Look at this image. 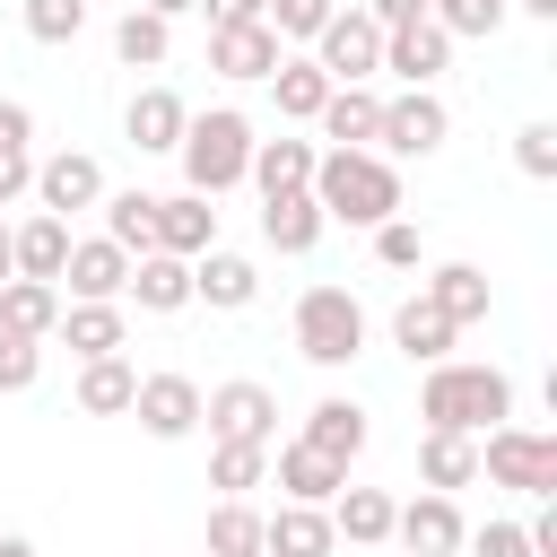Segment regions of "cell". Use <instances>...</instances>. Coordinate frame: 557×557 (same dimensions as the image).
Masks as SVG:
<instances>
[{"label": "cell", "mask_w": 557, "mask_h": 557, "mask_svg": "<svg viewBox=\"0 0 557 557\" xmlns=\"http://www.w3.org/2000/svg\"><path fill=\"white\" fill-rule=\"evenodd\" d=\"M305 191L322 200L331 226H366V235H374L383 218H400V165L374 157V148H322Z\"/></svg>", "instance_id": "1"}, {"label": "cell", "mask_w": 557, "mask_h": 557, "mask_svg": "<svg viewBox=\"0 0 557 557\" xmlns=\"http://www.w3.org/2000/svg\"><path fill=\"white\" fill-rule=\"evenodd\" d=\"M418 418L453 426V435H487L496 418H513V374L505 366H470V357H435L418 383Z\"/></svg>", "instance_id": "2"}, {"label": "cell", "mask_w": 557, "mask_h": 557, "mask_svg": "<svg viewBox=\"0 0 557 557\" xmlns=\"http://www.w3.org/2000/svg\"><path fill=\"white\" fill-rule=\"evenodd\" d=\"M174 157H183V191L218 200V191H235V183H244V165H252V122H244L235 104H209V113H191V122H183Z\"/></svg>", "instance_id": "3"}, {"label": "cell", "mask_w": 557, "mask_h": 557, "mask_svg": "<svg viewBox=\"0 0 557 557\" xmlns=\"http://www.w3.org/2000/svg\"><path fill=\"white\" fill-rule=\"evenodd\" d=\"M296 357L305 366H348L366 357V305L348 287H305L296 296Z\"/></svg>", "instance_id": "4"}, {"label": "cell", "mask_w": 557, "mask_h": 557, "mask_svg": "<svg viewBox=\"0 0 557 557\" xmlns=\"http://www.w3.org/2000/svg\"><path fill=\"white\" fill-rule=\"evenodd\" d=\"M479 470L496 479V487H513V496H557V435H540V426H513V418H496L487 435H479Z\"/></svg>", "instance_id": "5"}, {"label": "cell", "mask_w": 557, "mask_h": 557, "mask_svg": "<svg viewBox=\"0 0 557 557\" xmlns=\"http://www.w3.org/2000/svg\"><path fill=\"white\" fill-rule=\"evenodd\" d=\"M453 139V113L435 87H400L383 96V122H374V157H435Z\"/></svg>", "instance_id": "6"}, {"label": "cell", "mask_w": 557, "mask_h": 557, "mask_svg": "<svg viewBox=\"0 0 557 557\" xmlns=\"http://www.w3.org/2000/svg\"><path fill=\"white\" fill-rule=\"evenodd\" d=\"M200 426L218 435V444H278V400H270V383H209L200 392Z\"/></svg>", "instance_id": "7"}, {"label": "cell", "mask_w": 557, "mask_h": 557, "mask_svg": "<svg viewBox=\"0 0 557 557\" xmlns=\"http://www.w3.org/2000/svg\"><path fill=\"white\" fill-rule=\"evenodd\" d=\"M313 61H322V78H331V87H357V78H374V70H383V26H374L366 9H331V17H322V35H313Z\"/></svg>", "instance_id": "8"}, {"label": "cell", "mask_w": 557, "mask_h": 557, "mask_svg": "<svg viewBox=\"0 0 557 557\" xmlns=\"http://www.w3.org/2000/svg\"><path fill=\"white\" fill-rule=\"evenodd\" d=\"M52 287H70V305H122V287H131V252L113 244V235H70V261H61V278Z\"/></svg>", "instance_id": "9"}, {"label": "cell", "mask_w": 557, "mask_h": 557, "mask_svg": "<svg viewBox=\"0 0 557 557\" xmlns=\"http://www.w3.org/2000/svg\"><path fill=\"white\" fill-rule=\"evenodd\" d=\"M131 418H139V435H157V444H183V435L200 426V383H191V374H139V392H131Z\"/></svg>", "instance_id": "10"}, {"label": "cell", "mask_w": 557, "mask_h": 557, "mask_svg": "<svg viewBox=\"0 0 557 557\" xmlns=\"http://www.w3.org/2000/svg\"><path fill=\"white\" fill-rule=\"evenodd\" d=\"M461 505L444 496V487H426V496H409V505H392V540L409 548V557H461Z\"/></svg>", "instance_id": "11"}, {"label": "cell", "mask_w": 557, "mask_h": 557, "mask_svg": "<svg viewBox=\"0 0 557 557\" xmlns=\"http://www.w3.org/2000/svg\"><path fill=\"white\" fill-rule=\"evenodd\" d=\"M383 70H392L400 87H435V78L453 70V35H444L435 17H409V26H383Z\"/></svg>", "instance_id": "12"}, {"label": "cell", "mask_w": 557, "mask_h": 557, "mask_svg": "<svg viewBox=\"0 0 557 557\" xmlns=\"http://www.w3.org/2000/svg\"><path fill=\"white\" fill-rule=\"evenodd\" d=\"M96 200H104V165H96L87 148H52V157H35V209L70 218V209H96Z\"/></svg>", "instance_id": "13"}, {"label": "cell", "mask_w": 557, "mask_h": 557, "mask_svg": "<svg viewBox=\"0 0 557 557\" xmlns=\"http://www.w3.org/2000/svg\"><path fill=\"white\" fill-rule=\"evenodd\" d=\"M261 296V270L244 261V252H191V305H209V313H244Z\"/></svg>", "instance_id": "14"}, {"label": "cell", "mask_w": 557, "mask_h": 557, "mask_svg": "<svg viewBox=\"0 0 557 557\" xmlns=\"http://www.w3.org/2000/svg\"><path fill=\"white\" fill-rule=\"evenodd\" d=\"M52 339H61L78 366H87V357H122V348H131V313H122V305H70V296H61Z\"/></svg>", "instance_id": "15"}, {"label": "cell", "mask_w": 557, "mask_h": 557, "mask_svg": "<svg viewBox=\"0 0 557 557\" xmlns=\"http://www.w3.org/2000/svg\"><path fill=\"white\" fill-rule=\"evenodd\" d=\"M270 479L287 487V505H331V496L348 487V470H339L331 453H313L305 435H296V444H270Z\"/></svg>", "instance_id": "16"}, {"label": "cell", "mask_w": 557, "mask_h": 557, "mask_svg": "<svg viewBox=\"0 0 557 557\" xmlns=\"http://www.w3.org/2000/svg\"><path fill=\"white\" fill-rule=\"evenodd\" d=\"M331 548H339L331 505H287L278 496V513H261V557H331Z\"/></svg>", "instance_id": "17"}, {"label": "cell", "mask_w": 557, "mask_h": 557, "mask_svg": "<svg viewBox=\"0 0 557 557\" xmlns=\"http://www.w3.org/2000/svg\"><path fill=\"white\" fill-rule=\"evenodd\" d=\"M278 52H287V44H278L261 17H244V26H209V70H218V78H270Z\"/></svg>", "instance_id": "18"}, {"label": "cell", "mask_w": 557, "mask_h": 557, "mask_svg": "<svg viewBox=\"0 0 557 557\" xmlns=\"http://www.w3.org/2000/svg\"><path fill=\"white\" fill-rule=\"evenodd\" d=\"M183 122H191V104H183L174 87H139V96H131V113H122V131H131V148H139V157H174Z\"/></svg>", "instance_id": "19"}, {"label": "cell", "mask_w": 557, "mask_h": 557, "mask_svg": "<svg viewBox=\"0 0 557 557\" xmlns=\"http://www.w3.org/2000/svg\"><path fill=\"white\" fill-rule=\"evenodd\" d=\"M322 226H331V218H322V200H313V191H270V200H261V244H270V252H287V261H296V252H313V244H322Z\"/></svg>", "instance_id": "20"}, {"label": "cell", "mask_w": 557, "mask_h": 557, "mask_svg": "<svg viewBox=\"0 0 557 557\" xmlns=\"http://www.w3.org/2000/svg\"><path fill=\"white\" fill-rule=\"evenodd\" d=\"M139 313H183L191 305V261L183 252H131V287H122Z\"/></svg>", "instance_id": "21"}, {"label": "cell", "mask_w": 557, "mask_h": 557, "mask_svg": "<svg viewBox=\"0 0 557 557\" xmlns=\"http://www.w3.org/2000/svg\"><path fill=\"white\" fill-rule=\"evenodd\" d=\"M418 296H426V305H435V313H444L453 331L487 322V305H496V296H487V270H479V261H435V278H426Z\"/></svg>", "instance_id": "22"}, {"label": "cell", "mask_w": 557, "mask_h": 557, "mask_svg": "<svg viewBox=\"0 0 557 557\" xmlns=\"http://www.w3.org/2000/svg\"><path fill=\"white\" fill-rule=\"evenodd\" d=\"M374 122H383V96L357 78V87H331L322 96V113H313V131L331 139V148H374Z\"/></svg>", "instance_id": "23"}, {"label": "cell", "mask_w": 557, "mask_h": 557, "mask_svg": "<svg viewBox=\"0 0 557 557\" xmlns=\"http://www.w3.org/2000/svg\"><path fill=\"white\" fill-rule=\"evenodd\" d=\"M209 244H218V209H209L200 191H165V200H157V252H183V261H191V252H209Z\"/></svg>", "instance_id": "24"}, {"label": "cell", "mask_w": 557, "mask_h": 557, "mask_svg": "<svg viewBox=\"0 0 557 557\" xmlns=\"http://www.w3.org/2000/svg\"><path fill=\"white\" fill-rule=\"evenodd\" d=\"M9 261H17V278H61V261H70V218L35 209L26 226H9Z\"/></svg>", "instance_id": "25"}, {"label": "cell", "mask_w": 557, "mask_h": 557, "mask_svg": "<svg viewBox=\"0 0 557 557\" xmlns=\"http://www.w3.org/2000/svg\"><path fill=\"white\" fill-rule=\"evenodd\" d=\"M313 157H322L313 139H287V131H278V139H252V165H244V174H252L261 200H270V191H305V183H313Z\"/></svg>", "instance_id": "26"}, {"label": "cell", "mask_w": 557, "mask_h": 557, "mask_svg": "<svg viewBox=\"0 0 557 557\" xmlns=\"http://www.w3.org/2000/svg\"><path fill=\"white\" fill-rule=\"evenodd\" d=\"M453 339H461V331H453V322H444L426 296H400V313H392V348H400L409 366H435V357H453Z\"/></svg>", "instance_id": "27"}, {"label": "cell", "mask_w": 557, "mask_h": 557, "mask_svg": "<svg viewBox=\"0 0 557 557\" xmlns=\"http://www.w3.org/2000/svg\"><path fill=\"white\" fill-rule=\"evenodd\" d=\"M305 444H313V453H331V461L348 470V461L366 453V409H357V400H339V392H331V400H313V409H305Z\"/></svg>", "instance_id": "28"}, {"label": "cell", "mask_w": 557, "mask_h": 557, "mask_svg": "<svg viewBox=\"0 0 557 557\" xmlns=\"http://www.w3.org/2000/svg\"><path fill=\"white\" fill-rule=\"evenodd\" d=\"M52 322H61V287L52 278H0V331L52 339Z\"/></svg>", "instance_id": "29"}, {"label": "cell", "mask_w": 557, "mask_h": 557, "mask_svg": "<svg viewBox=\"0 0 557 557\" xmlns=\"http://www.w3.org/2000/svg\"><path fill=\"white\" fill-rule=\"evenodd\" d=\"M270 96H278V122H313V113H322V96H331V78H322V61H313V52H278Z\"/></svg>", "instance_id": "30"}, {"label": "cell", "mask_w": 557, "mask_h": 557, "mask_svg": "<svg viewBox=\"0 0 557 557\" xmlns=\"http://www.w3.org/2000/svg\"><path fill=\"white\" fill-rule=\"evenodd\" d=\"M131 392H139V366L131 357H87L78 366V409L87 418H131Z\"/></svg>", "instance_id": "31"}, {"label": "cell", "mask_w": 557, "mask_h": 557, "mask_svg": "<svg viewBox=\"0 0 557 557\" xmlns=\"http://www.w3.org/2000/svg\"><path fill=\"white\" fill-rule=\"evenodd\" d=\"M418 479L426 487H470L479 479V435H453V426H426V444H418Z\"/></svg>", "instance_id": "32"}, {"label": "cell", "mask_w": 557, "mask_h": 557, "mask_svg": "<svg viewBox=\"0 0 557 557\" xmlns=\"http://www.w3.org/2000/svg\"><path fill=\"white\" fill-rule=\"evenodd\" d=\"M331 531L357 540V548H383V540H392V496H383V487H339V496H331Z\"/></svg>", "instance_id": "33"}, {"label": "cell", "mask_w": 557, "mask_h": 557, "mask_svg": "<svg viewBox=\"0 0 557 557\" xmlns=\"http://www.w3.org/2000/svg\"><path fill=\"white\" fill-rule=\"evenodd\" d=\"M96 209H104V235L122 252H157V191H104Z\"/></svg>", "instance_id": "34"}, {"label": "cell", "mask_w": 557, "mask_h": 557, "mask_svg": "<svg viewBox=\"0 0 557 557\" xmlns=\"http://www.w3.org/2000/svg\"><path fill=\"white\" fill-rule=\"evenodd\" d=\"M113 52H122V70H165V52H174V26H165V17H148V9H122V26H113Z\"/></svg>", "instance_id": "35"}, {"label": "cell", "mask_w": 557, "mask_h": 557, "mask_svg": "<svg viewBox=\"0 0 557 557\" xmlns=\"http://www.w3.org/2000/svg\"><path fill=\"white\" fill-rule=\"evenodd\" d=\"M209 557H261V513H252V496H218V505H209Z\"/></svg>", "instance_id": "36"}, {"label": "cell", "mask_w": 557, "mask_h": 557, "mask_svg": "<svg viewBox=\"0 0 557 557\" xmlns=\"http://www.w3.org/2000/svg\"><path fill=\"white\" fill-rule=\"evenodd\" d=\"M270 479V444H209V487L218 496H252Z\"/></svg>", "instance_id": "37"}, {"label": "cell", "mask_w": 557, "mask_h": 557, "mask_svg": "<svg viewBox=\"0 0 557 557\" xmlns=\"http://www.w3.org/2000/svg\"><path fill=\"white\" fill-rule=\"evenodd\" d=\"M331 9H339V0H261V26H270L278 44H313Z\"/></svg>", "instance_id": "38"}, {"label": "cell", "mask_w": 557, "mask_h": 557, "mask_svg": "<svg viewBox=\"0 0 557 557\" xmlns=\"http://www.w3.org/2000/svg\"><path fill=\"white\" fill-rule=\"evenodd\" d=\"M26 35L35 44H78L87 35V0H26Z\"/></svg>", "instance_id": "39"}, {"label": "cell", "mask_w": 557, "mask_h": 557, "mask_svg": "<svg viewBox=\"0 0 557 557\" xmlns=\"http://www.w3.org/2000/svg\"><path fill=\"white\" fill-rule=\"evenodd\" d=\"M426 17L461 44V35H496L505 26V0H426Z\"/></svg>", "instance_id": "40"}, {"label": "cell", "mask_w": 557, "mask_h": 557, "mask_svg": "<svg viewBox=\"0 0 557 557\" xmlns=\"http://www.w3.org/2000/svg\"><path fill=\"white\" fill-rule=\"evenodd\" d=\"M513 165H522L531 183H557V122H522V131H513Z\"/></svg>", "instance_id": "41"}, {"label": "cell", "mask_w": 557, "mask_h": 557, "mask_svg": "<svg viewBox=\"0 0 557 557\" xmlns=\"http://www.w3.org/2000/svg\"><path fill=\"white\" fill-rule=\"evenodd\" d=\"M35 374H44V339L0 331V392H35Z\"/></svg>", "instance_id": "42"}, {"label": "cell", "mask_w": 557, "mask_h": 557, "mask_svg": "<svg viewBox=\"0 0 557 557\" xmlns=\"http://www.w3.org/2000/svg\"><path fill=\"white\" fill-rule=\"evenodd\" d=\"M418 252H426V244H418L409 218H383V226H374V261H383V270H418Z\"/></svg>", "instance_id": "43"}, {"label": "cell", "mask_w": 557, "mask_h": 557, "mask_svg": "<svg viewBox=\"0 0 557 557\" xmlns=\"http://www.w3.org/2000/svg\"><path fill=\"white\" fill-rule=\"evenodd\" d=\"M461 548L470 557H531V531L522 522H479V531H461Z\"/></svg>", "instance_id": "44"}, {"label": "cell", "mask_w": 557, "mask_h": 557, "mask_svg": "<svg viewBox=\"0 0 557 557\" xmlns=\"http://www.w3.org/2000/svg\"><path fill=\"white\" fill-rule=\"evenodd\" d=\"M35 191V148H0V209Z\"/></svg>", "instance_id": "45"}, {"label": "cell", "mask_w": 557, "mask_h": 557, "mask_svg": "<svg viewBox=\"0 0 557 557\" xmlns=\"http://www.w3.org/2000/svg\"><path fill=\"white\" fill-rule=\"evenodd\" d=\"M0 148H35V113L17 96H0Z\"/></svg>", "instance_id": "46"}, {"label": "cell", "mask_w": 557, "mask_h": 557, "mask_svg": "<svg viewBox=\"0 0 557 557\" xmlns=\"http://www.w3.org/2000/svg\"><path fill=\"white\" fill-rule=\"evenodd\" d=\"M366 17L374 26H409V17H426V0H366Z\"/></svg>", "instance_id": "47"}, {"label": "cell", "mask_w": 557, "mask_h": 557, "mask_svg": "<svg viewBox=\"0 0 557 557\" xmlns=\"http://www.w3.org/2000/svg\"><path fill=\"white\" fill-rule=\"evenodd\" d=\"M191 9H209V26H244V17H261V0H191Z\"/></svg>", "instance_id": "48"}, {"label": "cell", "mask_w": 557, "mask_h": 557, "mask_svg": "<svg viewBox=\"0 0 557 557\" xmlns=\"http://www.w3.org/2000/svg\"><path fill=\"white\" fill-rule=\"evenodd\" d=\"M131 9H148V17H165V26H174V17L191 9V0H131Z\"/></svg>", "instance_id": "49"}, {"label": "cell", "mask_w": 557, "mask_h": 557, "mask_svg": "<svg viewBox=\"0 0 557 557\" xmlns=\"http://www.w3.org/2000/svg\"><path fill=\"white\" fill-rule=\"evenodd\" d=\"M0 557H35V540H17V531H0Z\"/></svg>", "instance_id": "50"}, {"label": "cell", "mask_w": 557, "mask_h": 557, "mask_svg": "<svg viewBox=\"0 0 557 557\" xmlns=\"http://www.w3.org/2000/svg\"><path fill=\"white\" fill-rule=\"evenodd\" d=\"M513 9H522V17H557V0H513Z\"/></svg>", "instance_id": "51"}, {"label": "cell", "mask_w": 557, "mask_h": 557, "mask_svg": "<svg viewBox=\"0 0 557 557\" xmlns=\"http://www.w3.org/2000/svg\"><path fill=\"white\" fill-rule=\"evenodd\" d=\"M0 278H17V261H9V218H0Z\"/></svg>", "instance_id": "52"}]
</instances>
